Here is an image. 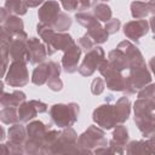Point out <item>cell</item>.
I'll return each instance as SVG.
<instances>
[{"label":"cell","mask_w":155,"mask_h":155,"mask_svg":"<svg viewBox=\"0 0 155 155\" xmlns=\"http://www.w3.org/2000/svg\"><path fill=\"white\" fill-rule=\"evenodd\" d=\"M131 13L136 19H143L149 15H155V1H133L131 4Z\"/></svg>","instance_id":"14"},{"label":"cell","mask_w":155,"mask_h":155,"mask_svg":"<svg viewBox=\"0 0 155 155\" xmlns=\"http://www.w3.org/2000/svg\"><path fill=\"white\" fill-rule=\"evenodd\" d=\"M149 1H155V0H149Z\"/></svg>","instance_id":"31"},{"label":"cell","mask_w":155,"mask_h":155,"mask_svg":"<svg viewBox=\"0 0 155 155\" xmlns=\"http://www.w3.org/2000/svg\"><path fill=\"white\" fill-rule=\"evenodd\" d=\"M29 81V75L24 61H15L10 65L6 75V82L13 87H22Z\"/></svg>","instance_id":"5"},{"label":"cell","mask_w":155,"mask_h":155,"mask_svg":"<svg viewBox=\"0 0 155 155\" xmlns=\"http://www.w3.org/2000/svg\"><path fill=\"white\" fill-rule=\"evenodd\" d=\"M103 61H104V51L101 47H93L91 51L86 53L85 59L79 67V73L84 76H91L96 71V69L99 68Z\"/></svg>","instance_id":"6"},{"label":"cell","mask_w":155,"mask_h":155,"mask_svg":"<svg viewBox=\"0 0 155 155\" xmlns=\"http://www.w3.org/2000/svg\"><path fill=\"white\" fill-rule=\"evenodd\" d=\"M59 13H61L59 4L57 1L48 0L40 7L38 16H39L40 23H44V24H47L48 27H51Z\"/></svg>","instance_id":"9"},{"label":"cell","mask_w":155,"mask_h":155,"mask_svg":"<svg viewBox=\"0 0 155 155\" xmlns=\"http://www.w3.org/2000/svg\"><path fill=\"white\" fill-rule=\"evenodd\" d=\"M36 28H38L39 35L41 36L44 42L47 45V54L48 56L53 54L58 50L67 51L69 47H71L75 44L69 34H63V33H59V31L56 33L47 24L40 23V24H38Z\"/></svg>","instance_id":"2"},{"label":"cell","mask_w":155,"mask_h":155,"mask_svg":"<svg viewBox=\"0 0 155 155\" xmlns=\"http://www.w3.org/2000/svg\"><path fill=\"white\" fill-rule=\"evenodd\" d=\"M105 85H104V81L101 79V78H97L92 81V85H91V91L93 94H101L104 90Z\"/></svg>","instance_id":"25"},{"label":"cell","mask_w":155,"mask_h":155,"mask_svg":"<svg viewBox=\"0 0 155 155\" xmlns=\"http://www.w3.org/2000/svg\"><path fill=\"white\" fill-rule=\"evenodd\" d=\"M81 48L79 45L74 44L71 47H69L67 51H64V56L62 58V65L67 73H74L79 70L78 63L81 54Z\"/></svg>","instance_id":"11"},{"label":"cell","mask_w":155,"mask_h":155,"mask_svg":"<svg viewBox=\"0 0 155 155\" xmlns=\"http://www.w3.org/2000/svg\"><path fill=\"white\" fill-rule=\"evenodd\" d=\"M29 140L27 145H44L45 136L47 133V127L41 121H34L27 127Z\"/></svg>","instance_id":"12"},{"label":"cell","mask_w":155,"mask_h":155,"mask_svg":"<svg viewBox=\"0 0 155 155\" xmlns=\"http://www.w3.org/2000/svg\"><path fill=\"white\" fill-rule=\"evenodd\" d=\"M17 120H19L18 117V113H16L15 108H4L1 110V121L4 124H13Z\"/></svg>","instance_id":"21"},{"label":"cell","mask_w":155,"mask_h":155,"mask_svg":"<svg viewBox=\"0 0 155 155\" xmlns=\"http://www.w3.org/2000/svg\"><path fill=\"white\" fill-rule=\"evenodd\" d=\"M79 144L80 145H86V147L87 145L88 147L105 145L107 144V140L104 138L103 131H101L96 126H91L86 132H84L81 134V137L79 138Z\"/></svg>","instance_id":"13"},{"label":"cell","mask_w":155,"mask_h":155,"mask_svg":"<svg viewBox=\"0 0 155 155\" xmlns=\"http://www.w3.org/2000/svg\"><path fill=\"white\" fill-rule=\"evenodd\" d=\"M134 121L145 137L155 134V103L139 98L134 103Z\"/></svg>","instance_id":"1"},{"label":"cell","mask_w":155,"mask_h":155,"mask_svg":"<svg viewBox=\"0 0 155 155\" xmlns=\"http://www.w3.org/2000/svg\"><path fill=\"white\" fill-rule=\"evenodd\" d=\"M47 86L52 90V91H61L63 87V82L59 78H52L47 81Z\"/></svg>","instance_id":"27"},{"label":"cell","mask_w":155,"mask_h":155,"mask_svg":"<svg viewBox=\"0 0 155 155\" xmlns=\"http://www.w3.org/2000/svg\"><path fill=\"white\" fill-rule=\"evenodd\" d=\"M78 45L80 46V48H81V50H84V51L87 53L88 51H91V50L94 47V41H93V40H92L87 34H85L82 38H80V39H79Z\"/></svg>","instance_id":"23"},{"label":"cell","mask_w":155,"mask_h":155,"mask_svg":"<svg viewBox=\"0 0 155 155\" xmlns=\"http://www.w3.org/2000/svg\"><path fill=\"white\" fill-rule=\"evenodd\" d=\"M93 120L99 126H102L103 128H107V130L114 127L116 124H121L116 104L115 105L104 104V105L98 107L93 111Z\"/></svg>","instance_id":"4"},{"label":"cell","mask_w":155,"mask_h":155,"mask_svg":"<svg viewBox=\"0 0 155 155\" xmlns=\"http://www.w3.org/2000/svg\"><path fill=\"white\" fill-rule=\"evenodd\" d=\"M93 13H94L96 18L99 19V21H102V22H108L109 19H111V10L105 4H98V5H96Z\"/></svg>","instance_id":"20"},{"label":"cell","mask_w":155,"mask_h":155,"mask_svg":"<svg viewBox=\"0 0 155 155\" xmlns=\"http://www.w3.org/2000/svg\"><path fill=\"white\" fill-rule=\"evenodd\" d=\"M25 101V94L22 91H13L12 93H2L1 105L4 108H16L19 107Z\"/></svg>","instance_id":"16"},{"label":"cell","mask_w":155,"mask_h":155,"mask_svg":"<svg viewBox=\"0 0 155 155\" xmlns=\"http://www.w3.org/2000/svg\"><path fill=\"white\" fill-rule=\"evenodd\" d=\"M51 78V67L50 63H44V64H39L31 75V81L35 85H44L45 82L48 81V79Z\"/></svg>","instance_id":"15"},{"label":"cell","mask_w":155,"mask_h":155,"mask_svg":"<svg viewBox=\"0 0 155 155\" xmlns=\"http://www.w3.org/2000/svg\"><path fill=\"white\" fill-rule=\"evenodd\" d=\"M53 122L58 127H70L79 115V105L76 103L54 104L50 110Z\"/></svg>","instance_id":"3"},{"label":"cell","mask_w":155,"mask_h":155,"mask_svg":"<svg viewBox=\"0 0 155 155\" xmlns=\"http://www.w3.org/2000/svg\"><path fill=\"white\" fill-rule=\"evenodd\" d=\"M27 2L24 0H6L5 8L8 11V13L13 15H24L27 12Z\"/></svg>","instance_id":"18"},{"label":"cell","mask_w":155,"mask_h":155,"mask_svg":"<svg viewBox=\"0 0 155 155\" xmlns=\"http://www.w3.org/2000/svg\"><path fill=\"white\" fill-rule=\"evenodd\" d=\"M149 30V24L145 19H138V21H132L125 24L124 27V33L125 35L138 42V40L144 36Z\"/></svg>","instance_id":"10"},{"label":"cell","mask_w":155,"mask_h":155,"mask_svg":"<svg viewBox=\"0 0 155 155\" xmlns=\"http://www.w3.org/2000/svg\"><path fill=\"white\" fill-rule=\"evenodd\" d=\"M120 21L117 19V18H111V19H109L107 23H105V27H104V29L108 31V34H114V33H116L117 30H119V28H120Z\"/></svg>","instance_id":"24"},{"label":"cell","mask_w":155,"mask_h":155,"mask_svg":"<svg viewBox=\"0 0 155 155\" xmlns=\"http://www.w3.org/2000/svg\"><path fill=\"white\" fill-rule=\"evenodd\" d=\"M97 0H78V10L80 12H84L96 5Z\"/></svg>","instance_id":"26"},{"label":"cell","mask_w":155,"mask_h":155,"mask_svg":"<svg viewBox=\"0 0 155 155\" xmlns=\"http://www.w3.org/2000/svg\"><path fill=\"white\" fill-rule=\"evenodd\" d=\"M61 1H63V0H61Z\"/></svg>","instance_id":"33"},{"label":"cell","mask_w":155,"mask_h":155,"mask_svg":"<svg viewBox=\"0 0 155 155\" xmlns=\"http://www.w3.org/2000/svg\"><path fill=\"white\" fill-rule=\"evenodd\" d=\"M47 50L44 44L36 38H30L27 44V61L31 64H38L45 61Z\"/></svg>","instance_id":"8"},{"label":"cell","mask_w":155,"mask_h":155,"mask_svg":"<svg viewBox=\"0 0 155 155\" xmlns=\"http://www.w3.org/2000/svg\"><path fill=\"white\" fill-rule=\"evenodd\" d=\"M47 110V105L40 101H30L23 102L18 109V117L22 122H28L34 119L38 113H45Z\"/></svg>","instance_id":"7"},{"label":"cell","mask_w":155,"mask_h":155,"mask_svg":"<svg viewBox=\"0 0 155 155\" xmlns=\"http://www.w3.org/2000/svg\"><path fill=\"white\" fill-rule=\"evenodd\" d=\"M8 136H10V140L15 144V145H22L23 140H24V136H25V131L23 128L22 125H15L8 130Z\"/></svg>","instance_id":"19"},{"label":"cell","mask_w":155,"mask_h":155,"mask_svg":"<svg viewBox=\"0 0 155 155\" xmlns=\"http://www.w3.org/2000/svg\"><path fill=\"white\" fill-rule=\"evenodd\" d=\"M113 136H114L113 140L116 142V145H122V144H125V143L127 142V139H128L127 130H126V127L122 126V125H120V126L116 127V130L114 131V134H113Z\"/></svg>","instance_id":"22"},{"label":"cell","mask_w":155,"mask_h":155,"mask_svg":"<svg viewBox=\"0 0 155 155\" xmlns=\"http://www.w3.org/2000/svg\"><path fill=\"white\" fill-rule=\"evenodd\" d=\"M103 1H108V0H103Z\"/></svg>","instance_id":"32"},{"label":"cell","mask_w":155,"mask_h":155,"mask_svg":"<svg viewBox=\"0 0 155 155\" xmlns=\"http://www.w3.org/2000/svg\"><path fill=\"white\" fill-rule=\"evenodd\" d=\"M86 34L94 41V44H103V42H105L108 40V35H109L108 31L104 28H102L98 22L94 23L93 25L88 27Z\"/></svg>","instance_id":"17"},{"label":"cell","mask_w":155,"mask_h":155,"mask_svg":"<svg viewBox=\"0 0 155 155\" xmlns=\"http://www.w3.org/2000/svg\"><path fill=\"white\" fill-rule=\"evenodd\" d=\"M24 1L27 2V5L29 7H36V6H39L40 4L44 2V0H24Z\"/></svg>","instance_id":"28"},{"label":"cell","mask_w":155,"mask_h":155,"mask_svg":"<svg viewBox=\"0 0 155 155\" xmlns=\"http://www.w3.org/2000/svg\"><path fill=\"white\" fill-rule=\"evenodd\" d=\"M149 65H150V68H151V70H153V73H154V75H155V57H153V58L150 59Z\"/></svg>","instance_id":"29"},{"label":"cell","mask_w":155,"mask_h":155,"mask_svg":"<svg viewBox=\"0 0 155 155\" xmlns=\"http://www.w3.org/2000/svg\"><path fill=\"white\" fill-rule=\"evenodd\" d=\"M150 27H151V30H153V33L155 34V16L150 19Z\"/></svg>","instance_id":"30"}]
</instances>
